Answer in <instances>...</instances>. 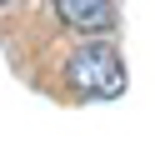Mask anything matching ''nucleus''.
<instances>
[{"label": "nucleus", "instance_id": "f257e3e1", "mask_svg": "<svg viewBox=\"0 0 155 155\" xmlns=\"http://www.w3.org/2000/svg\"><path fill=\"white\" fill-rule=\"evenodd\" d=\"M65 80H70V90L85 95V100H110V95L125 90V60H120L115 45L90 40V45H80V50L65 60Z\"/></svg>", "mask_w": 155, "mask_h": 155}, {"label": "nucleus", "instance_id": "f03ea898", "mask_svg": "<svg viewBox=\"0 0 155 155\" xmlns=\"http://www.w3.org/2000/svg\"><path fill=\"white\" fill-rule=\"evenodd\" d=\"M55 5V20L70 25L80 35H105L115 30V5L110 0H50Z\"/></svg>", "mask_w": 155, "mask_h": 155}, {"label": "nucleus", "instance_id": "7ed1b4c3", "mask_svg": "<svg viewBox=\"0 0 155 155\" xmlns=\"http://www.w3.org/2000/svg\"><path fill=\"white\" fill-rule=\"evenodd\" d=\"M5 5H15V0H0V10H5Z\"/></svg>", "mask_w": 155, "mask_h": 155}]
</instances>
